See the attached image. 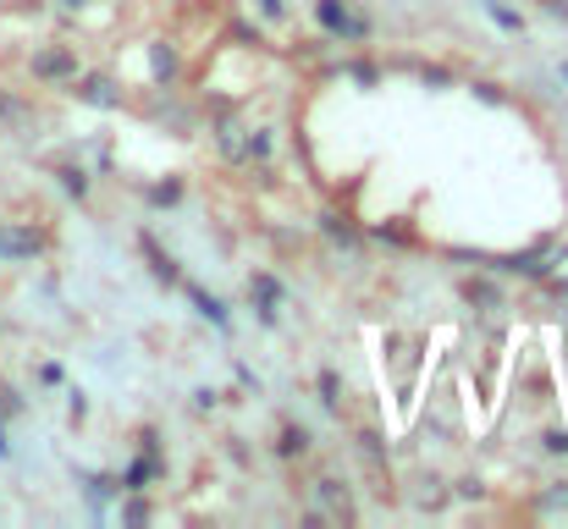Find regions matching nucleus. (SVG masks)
Here are the masks:
<instances>
[{
    "label": "nucleus",
    "instance_id": "2",
    "mask_svg": "<svg viewBox=\"0 0 568 529\" xmlns=\"http://www.w3.org/2000/svg\"><path fill=\"white\" fill-rule=\"evenodd\" d=\"M315 17H321V28H326V33H337V39H354V44H359V39H371V22H365L348 0H315Z\"/></svg>",
    "mask_w": 568,
    "mask_h": 529
},
{
    "label": "nucleus",
    "instance_id": "25",
    "mask_svg": "<svg viewBox=\"0 0 568 529\" xmlns=\"http://www.w3.org/2000/svg\"><path fill=\"white\" fill-rule=\"evenodd\" d=\"M547 11H552V17H564V22H568V0H547Z\"/></svg>",
    "mask_w": 568,
    "mask_h": 529
},
{
    "label": "nucleus",
    "instance_id": "10",
    "mask_svg": "<svg viewBox=\"0 0 568 529\" xmlns=\"http://www.w3.org/2000/svg\"><path fill=\"white\" fill-rule=\"evenodd\" d=\"M464 304H475L480 315H491V309H503V293L491 282H464Z\"/></svg>",
    "mask_w": 568,
    "mask_h": 529
},
{
    "label": "nucleus",
    "instance_id": "29",
    "mask_svg": "<svg viewBox=\"0 0 568 529\" xmlns=\"http://www.w3.org/2000/svg\"><path fill=\"white\" fill-rule=\"evenodd\" d=\"M564 78H568V61H564Z\"/></svg>",
    "mask_w": 568,
    "mask_h": 529
},
{
    "label": "nucleus",
    "instance_id": "13",
    "mask_svg": "<svg viewBox=\"0 0 568 529\" xmlns=\"http://www.w3.org/2000/svg\"><path fill=\"white\" fill-rule=\"evenodd\" d=\"M480 6L491 11V22H497V28H508V33H519V28H525V17H519L508 0H480Z\"/></svg>",
    "mask_w": 568,
    "mask_h": 529
},
{
    "label": "nucleus",
    "instance_id": "18",
    "mask_svg": "<svg viewBox=\"0 0 568 529\" xmlns=\"http://www.w3.org/2000/svg\"><path fill=\"white\" fill-rule=\"evenodd\" d=\"M321 403H326V408L343 403V397H337V369H321Z\"/></svg>",
    "mask_w": 568,
    "mask_h": 529
},
{
    "label": "nucleus",
    "instance_id": "21",
    "mask_svg": "<svg viewBox=\"0 0 568 529\" xmlns=\"http://www.w3.org/2000/svg\"><path fill=\"white\" fill-rule=\"evenodd\" d=\"M61 182H67V193H78V199H83V193H89V182H83V172H72V166H67V172H61Z\"/></svg>",
    "mask_w": 568,
    "mask_h": 529
},
{
    "label": "nucleus",
    "instance_id": "23",
    "mask_svg": "<svg viewBox=\"0 0 568 529\" xmlns=\"http://www.w3.org/2000/svg\"><path fill=\"white\" fill-rule=\"evenodd\" d=\"M547 452H568V430H547Z\"/></svg>",
    "mask_w": 568,
    "mask_h": 529
},
{
    "label": "nucleus",
    "instance_id": "16",
    "mask_svg": "<svg viewBox=\"0 0 568 529\" xmlns=\"http://www.w3.org/2000/svg\"><path fill=\"white\" fill-rule=\"evenodd\" d=\"M111 491H122V480H111V475H89V497H94V502H105Z\"/></svg>",
    "mask_w": 568,
    "mask_h": 529
},
{
    "label": "nucleus",
    "instance_id": "14",
    "mask_svg": "<svg viewBox=\"0 0 568 529\" xmlns=\"http://www.w3.org/2000/svg\"><path fill=\"white\" fill-rule=\"evenodd\" d=\"M178 199H183V182H178V176H172V182H155V187H150V204H155V210H172Z\"/></svg>",
    "mask_w": 568,
    "mask_h": 529
},
{
    "label": "nucleus",
    "instance_id": "6",
    "mask_svg": "<svg viewBox=\"0 0 568 529\" xmlns=\"http://www.w3.org/2000/svg\"><path fill=\"white\" fill-rule=\"evenodd\" d=\"M530 519H541V525L568 519V480H564V486H547V491H536V502H530Z\"/></svg>",
    "mask_w": 568,
    "mask_h": 529
},
{
    "label": "nucleus",
    "instance_id": "4",
    "mask_svg": "<svg viewBox=\"0 0 568 529\" xmlns=\"http://www.w3.org/2000/svg\"><path fill=\"white\" fill-rule=\"evenodd\" d=\"M178 72H183L178 50H172L166 39H155V44H150V78H155L161 89H172V83H178Z\"/></svg>",
    "mask_w": 568,
    "mask_h": 529
},
{
    "label": "nucleus",
    "instance_id": "28",
    "mask_svg": "<svg viewBox=\"0 0 568 529\" xmlns=\"http://www.w3.org/2000/svg\"><path fill=\"white\" fill-rule=\"evenodd\" d=\"M61 6H83V0H61Z\"/></svg>",
    "mask_w": 568,
    "mask_h": 529
},
{
    "label": "nucleus",
    "instance_id": "17",
    "mask_svg": "<svg viewBox=\"0 0 568 529\" xmlns=\"http://www.w3.org/2000/svg\"><path fill=\"white\" fill-rule=\"evenodd\" d=\"M326 232H332L337 243H359V232H354V226H348L343 215H326Z\"/></svg>",
    "mask_w": 568,
    "mask_h": 529
},
{
    "label": "nucleus",
    "instance_id": "3",
    "mask_svg": "<svg viewBox=\"0 0 568 529\" xmlns=\"http://www.w3.org/2000/svg\"><path fill=\"white\" fill-rule=\"evenodd\" d=\"M72 94H78L83 105H100V111H122V89H116L111 78H100V72H89V78L78 72V78H72Z\"/></svg>",
    "mask_w": 568,
    "mask_h": 529
},
{
    "label": "nucleus",
    "instance_id": "26",
    "mask_svg": "<svg viewBox=\"0 0 568 529\" xmlns=\"http://www.w3.org/2000/svg\"><path fill=\"white\" fill-rule=\"evenodd\" d=\"M0 458H11V441H6V425H0Z\"/></svg>",
    "mask_w": 568,
    "mask_h": 529
},
{
    "label": "nucleus",
    "instance_id": "15",
    "mask_svg": "<svg viewBox=\"0 0 568 529\" xmlns=\"http://www.w3.org/2000/svg\"><path fill=\"white\" fill-rule=\"evenodd\" d=\"M248 293H260V304H276V298H282V282H276V276H254Z\"/></svg>",
    "mask_w": 568,
    "mask_h": 529
},
{
    "label": "nucleus",
    "instance_id": "20",
    "mask_svg": "<svg viewBox=\"0 0 568 529\" xmlns=\"http://www.w3.org/2000/svg\"><path fill=\"white\" fill-rule=\"evenodd\" d=\"M458 497H464V502H469V497H475V502H480V497H486V486H480V480H475V475H464V480H458Z\"/></svg>",
    "mask_w": 568,
    "mask_h": 529
},
{
    "label": "nucleus",
    "instance_id": "8",
    "mask_svg": "<svg viewBox=\"0 0 568 529\" xmlns=\"http://www.w3.org/2000/svg\"><path fill=\"white\" fill-rule=\"evenodd\" d=\"M33 72L39 78H78V61H72V50H44V55H33Z\"/></svg>",
    "mask_w": 568,
    "mask_h": 529
},
{
    "label": "nucleus",
    "instance_id": "22",
    "mask_svg": "<svg viewBox=\"0 0 568 529\" xmlns=\"http://www.w3.org/2000/svg\"><path fill=\"white\" fill-rule=\"evenodd\" d=\"M475 94H480L486 105H503V89H497V83H475Z\"/></svg>",
    "mask_w": 568,
    "mask_h": 529
},
{
    "label": "nucleus",
    "instance_id": "12",
    "mask_svg": "<svg viewBox=\"0 0 568 529\" xmlns=\"http://www.w3.org/2000/svg\"><path fill=\"white\" fill-rule=\"evenodd\" d=\"M276 452H282V458H304V452H310V430H304V425H287L282 441H276Z\"/></svg>",
    "mask_w": 568,
    "mask_h": 529
},
{
    "label": "nucleus",
    "instance_id": "19",
    "mask_svg": "<svg viewBox=\"0 0 568 529\" xmlns=\"http://www.w3.org/2000/svg\"><path fill=\"white\" fill-rule=\"evenodd\" d=\"M348 78H354V83H365V89H371V83H376L381 72H376V67H371V61H354V67H348Z\"/></svg>",
    "mask_w": 568,
    "mask_h": 529
},
{
    "label": "nucleus",
    "instance_id": "1",
    "mask_svg": "<svg viewBox=\"0 0 568 529\" xmlns=\"http://www.w3.org/2000/svg\"><path fill=\"white\" fill-rule=\"evenodd\" d=\"M310 519L315 525H354L359 519V508H354V497H348V486L343 480H332V475H321L315 480V508H310Z\"/></svg>",
    "mask_w": 568,
    "mask_h": 529
},
{
    "label": "nucleus",
    "instance_id": "11",
    "mask_svg": "<svg viewBox=\"0 0 568 529\" xmlns=\"http://www.w3.org/2000/svg\"><path fill=\"white\" fill-rule=\"evenodd\" d=\"M0 254H6V260H28V254H39V237H33V232H6V226H0Z\"/></svg>",
    "mask_w": 568,
    "mask_h": 529
},
{
    "label": "nucleus",
    "instance_id": "5",
    "mask_svg": "<svg viewBox=\"0 0 568 529\" xmlns=\"http://www.w3.org/2000/svg\"><path fill=\"white\" fill-rule=\"evenodd\" d=\"M139 248H144V260H150V271H155V282H161V287H178V282H183L178 260H172V254H161V243H155L150 232L139 237Z\"/></svg>",
    "mask_w": 568,
    "mask_h": 529
},
{
    "label": "nucleus",
    "instance_id": "24",
    "mask_svg": "<svg viewBox=\"0 0 568 529\" xmlns=\"http://www.w3.org/2000/svg\"><path fill=\"white\" fill-rule=\"evenodd\" d=\"M260 11H265L271 22H282V17H287V6H282V0H260Z\"/></svg>",
    "mask_w": 568,
    "mask_h": 529
},
{
    "label": "nucleus",
    "instance_id": "9",
    "mask_svg": "<svg viewBox=\"0 0 568 529\" xmlns=\"http://www.w3.org/2000/svg\"><path fill=\"white\" fill-rule=\"evenodd\" d=\"M155 475H161V464H155V447H150L139 464H128V475H122V491H144Z\"/></svg>",
    "mask_w": 568,
    "mask_h": 529
},
{
    "label": "nucleus",
    "instance_id": "7",
    "mask_svg": "<svg viewBox=\"0 0 568 529\" xmlns=\"http://www.w3.org/2000/svg\"><path fill=\"white\" fill-rule=\"evenodd\" d=\"M189 304L199 309V315H204V321H210V326H215V332H232V315H226V304H221V298H210L204 287H189Z\"/></svg>",
    "mask_w": 568,
    "mask_h": 529
},
{
    "label": "nucleus",
    "instance_id": "27",
    "mask_svg": "<svg viewBox=\"0 0 568 529\" xmlns=\"http://www.w3.org/2000/svg\"><path fill=\"white\" fill-rule=\"evenodd\" d=\"M552 293H558V298H568V282H552Z\"/></svg>",
    "mask_w": 568,
    "mask_h": 529
}]
</instances>
